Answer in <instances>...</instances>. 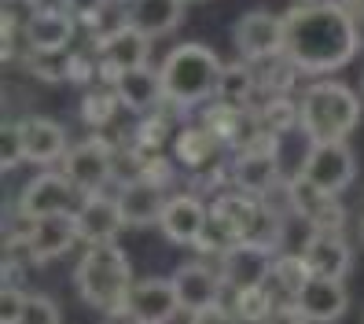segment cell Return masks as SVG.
<instances>
[{
	"label": "cell",
	"mask_w": 364,
	"mask_h": 324,
	"mask_svg": "<svg viewBox=\"0 0 364 324\" xmlns=\"http://www.w3.org/2000/svg\"><path fill=\"white\" fill-rule=\"evenodd\" d=\"M298 177H306L309 184L338 196V192L350 188L353 177H357V155L346 147V140H320V144L313 140L309 155H306V166H302Z\"/></svg>",
	"instance_id": "5"
},
{
	"label": "cell",
	"mask_w": 364,
	"mask_h": 324,
	"mask_svg": "<svg viewBox=\"0 0 364 324\" xmlns=\"http://www.w3.org/2000/svg\"><path fill=\"white\" fill-rule=\"evenodd\" d=\"M74 284H77V295L89 302L92 310L125 313L129 291H133L129 258L118 251V244H89V251L77 258Z\"/></svg>",
	"instance_id": "2"
},
{
	"label": "cell",
	"mask_w": 364,
	"mask_h": 324,
	"mask_svg": "<svg viewBox=\"0 0 364 324\" xmlns=\"http://www.w3.org/2000/svg\"><path fill=\"white\" fill-rule=\"evenodd\" d=\"M218 147H221V140L213 133H206V129H184V133L177 137V159L191 169H203V166L213 162Z\"/></svg>",
	"instance_id": "27"
},
{
	"label": "cell",
	"mask_w": 364,
	"mask_h": 324,
	"mask_svg": "<svg viewBox=\"0 0 364 324\" xmlns=\"http://www.w3.org/2000/svg\"><path fill=\"white\" fill-rule=\"evenodd\" d=\"M184 4H188V0H133L129 23L136 30H144L147 37H162V33L181 26Z\"/></svg>",
	"instance_id": "24"
},
{
	"label": "cell",
	"mask_w": 364,
	"mask_h": 324,
	"mask_svg": "<svg viewBox=\"0 0 364 324\" xmlns=\"http://www.w3.org/2000/svg\"><path fill=\"white\" fill-rule=\"evenodd\" d=\"M118 207H122V218L125 225H159L162 218V210H166V196H162V188L155 181H147V177H136V181H125V188L118 192Z\"/></svg>",
	"instance_id": "20"
},
{
	"label": "cell",
	"mask_w": 364,
	"mask_h": 324,
	"mask_svg": "<svg viewBox=\"0 0 364 324\" xmlns=\"http://www.w3.org/2000/svg\"><path fill=\"white\" fill-rule=\"evenodd\" d=\"M360 236H364V218H360Z\"/></svg>",
	"instance_id": "40"
},
{
	"label": "cell",
	"mask_w": 364,
	"mask_h": 324,
	"mask_svg": "<svg viewBox=\"0 0 364 324\" xmlns=\"http://www.w3.org/2000/svg\"><path fill=\"white\" fill-rule=\"evenodd\" d=\"M136 324H169L181 313V298L173 280H162V276H147L136 280L133 291H129V306H125Z\"/></svg>",
	"instance_id": "11"
},
{
	"label": "cell",
	"mask_w": 364,
	"mask_h": 324,
	"mask_svg": "<svg viewBox=\"0 0 364 324\" xmlns=\"http://www.w3.org/2000/svg\"><path fill=\"white\" fill-rule=\"evenodd\" d=\"M18 133H23V151L30 162H63L67 159V129L52 118H18Z\"/></svg>",
	"instance_id": "17"
},
{
	"label": "cell",
	"mask_w": 364,
	"mask_h": 324,
	"mask_svg": "<svg viewBox=\"0 0 364 324\" xmlns=\"http://www.w3.org/2000/svg\"><path fill=\"white\" fill-rule=\"evenodd\" d=\"M360 122V100L342 81H316L298 103V125L320 140H346Z\"/></svg>",
	"instance_id": "4"
},
{
	"label": "cell",
	"mask_w": 364,
	"mask_h": 324,
	"mask_svg": "<svg viewBox=\"0 0 364 324\" xmlns=\"http://www.w3.org/2000/svg\"><path fill=\"white\" fill-rule=\"evenodd\" d=\"M302 262H306L309 276L342 280L350 273V247L338 232H313L302 247Z\"/></svg>",
	"instance_id": "18"
},
{
	"label": "cell",
	"mask_w": 364,
	"mask_h": 324,
	"mask_svg": "<svg viewBox=\"0 0 364 324\" xmlns=\"http://www.w3.org/2000/svg\"><path fill=\"white\" fill-rule=\"evenodd\" d=\"M232 41L247 59H272L284 56L287 45V23L272 11H247L232 30Z\"/></svg>",
	"instance_id": "7"
},
{
	"label": "cell",
	"mask_w": 364,
	"mask_h": 324,
	"mask_svg": "<svg viewBox=\"0 0 364 324\" xmlns=\"http://www.w3.org/2000/svg\"><path fill=\"white\" fill-rule=\"evenodd\" d=\"M100 67L107 70V78H118L122 70H136V67H147L151 59V37L144 30H136L133 23H125L111 33L100 37Z\"/></svg>",
	"instance_id": "8"
},
{
	"label": "cell",
	"mask_w": 364,
	"mask_h": 324,
	"mask_svg": "<svg viewBox=\"0 0 364 324\" xmlns=\"http://www.w3.org/2000/svg\"><path fill=\"white\" fill-rule=\"evenodd\" d=\"M23 159H26V151H23V133H18V122H4V129H0V166L15 169Z\"/></svg>",
	"instance_id": "32"
},
{
	"label": "cell",
	"mask_w": 364,
	"mask_h": 324,
	"mask_svg": "<svg viewBox=\"0 0 364 324\" xmlns=\"http://www.w3.org/2000/svg\"><path fill=\"white\" fill-rule=\"evenodd\" d=\"M269 266H272V251H269V247H262V244H235V247L225 254L221 276L228 280L235 291H240V288L265 284Z\"/></svg>",
	"instance_id": "21"
},
{
	"label": "cell",
	"mask_w": 364,
	"mask_h": 324,
	"mask_svg": "<svg viewBox=\"0 0 364 324\" xmlns=\"http://www.w3.org/2000/svg\"><path fill=\"white\" fill-rule=\"evenodd\" d=\"M206 218H210V210L196 196H173V199H166L159 229L166 232V240H173V244H196Z\"/></svg>",
	"instance_id": "22"
},
{
	"label": "cell",
	"mask_w": 364,
	"mask_h": 324,
	"mask_svg": "<svg viewBox=\"0 0 364 324\" xmlns=\"http://www.w3.org/2000/svg\"><path fill=\"white\" fill-rule=\"evenodd\" d=\"M118 93H114V85L111 89H96V93H85V100H81V118L89 122L92 129H103L107 122L114 118V111H118Z\"/></svg>",
	"instance_id": "30"
},
{
	"label": "cell",
	"mask_w": 364,
	"mask_h": 324,
	"mask_svg": "<svg viewBox=\"0 0 364 324\" xmlns=\"http://www.w3.org/2000/svg\"><path fill=\"white\" fill-rule=\"evenodd\" d=\"M74 23L77 19L63 8H41L23 30L26 48L30 52H67L74 41Z\"/></svg>",
	"instance_id": "16"
},
{
	"label": "cell",
	"mask_w": 364,
	"mask_h": 324,
	"mask_svg": "<svg viewBox=\"0 0 364 324\" xmlns=\"http://www.w3.org/2000/svg\"><path fill=\"white\" fill-rule=\"evenodd\" d=\"M350 306V295L342 280H328V276H309L294 295V310L302 313L309 324H335Z\"/></svg>",
	"instance_id": "13"
},
{
	"label": "cell",
	"mask_w": 364,
	"mask_h": 324,
	"mask_svg": "<svg viewBox=\"0 0 364 324\" xmlns=\"http://www.w3.org/2000/svg\"><path fill=\"white\" fill-rule=\"evenodd\" d=\"M114 93H118V100H122V107H129V111H147L151 115L155 107H159V100H166V93H162V78H159V70H151V67H136V70H122L114 81Z\"/></svg>",
	"instance_id": "23"
},
{
	"label": "cell",
	"mask_w": 364,
	"mask_h": 324,
	"mask_svg": "<svg viewBox=\"0 0 364 324\" xmlns=\"http://www.w3.org/2000/svg\"><path fill=\"white\" fill-rule=\"evenodd\" d=\"M63 11H70L74 19H81V23H96L100 11L107 8V0H59Z\"/></svg>",
	"instance_id": "35"
},
{
	"label": "cell",
	"mask_w": 364,
	"mask_h": 324,
	"mask_svg": "<svg viewBox=\"0 0 364 324\" xmlns=\"http://www.w3.org/2000/svg\"><path fill=\"white\" fill-rule=\"evenodd\" d=\"M169 280H173V288H177V298H181L184 313H199V310H210V306H221L225 276L218 269H210L203 262H188Z\"/></svg>",
	"instance_id": "14"
},
{
	"label": "cell",
	"mask_w": 364,
	"mask_h": 324,
	"mask_svg": "<svg viewBox=\"0 0 364 324\" xmlns=\"http://www.w3.org/2000/svg\"><path fill=\"white\" fill-rule=\"evenodd\" d=\"M203 129L213 133L221 144H235L250 133V118L243 115V107H232V103H213L206 118H203Z\"/></svg>",
	"instance_id": "26"
},
{
	"label": "cell",
	"mask_w": 364,
	"mask_h": 324,
	"mask_svg": "<svg viewBox=\"0 0 364 324\" xmlns=\"http://www.w3.org/2000/svg\"><path fill=\"white\" fill-rule=\"evenodd\" d=\"M287 23V45L284 56L294 70L309 74H328L338 70L357 56L360 48V30L353 15L342 4H298L284 15Z\"/></svg>",
	"instance_id": "1"
},
{
	"label": "cell",
	"mask_w": 364,
	"mask_h": 324,
	"mask_svg": "<svg viewBox=\"0 0 364 324\" xmlns=\"http://www.w3.org/2000/svg\"><path fill=\"white\" fill-rule=\"evenodd\" d=\"M221 59L213 48L191 41V45H177L162 63V93L169 103L177 107H191L203 103L206 96H218V81H221Z\"/></svg>",
	"instance_id": "3"
},
{
	"label": "cell",
	"mask_w": 364,
	"mask_h": 324,
	"mask_svg": "<svg viewBox=\"0 0 364 324\" xmlns=\"http://www.w3.org/2000/svg\"><path fill=\"white\" fill-rule=\"evenodd\" d=\"M26 298L30 295H23L18 288L0 291V324H18V317H23V310H26Z\"/></svg>",
	"instance_id": "34"
},
{
	"label": "cell",
	"mask_w": 364,
	"mask_h": 324,
	"mask_svg": "<svg viewBox=\"0 0 364 324\" xmlns=\"http://www.w3.org/2000/svg\"><path fill=\"white\" fill-rule=\"evenodd\" d=\"M298 4H324V0H298Z\"/></svg>",
	"instance_id": "38"
},
{
	"label": "cell",
	"mask_w": 364,
	"mask_h": 324,
	"mask_svg": "<svg viewBox=\"0 0 364 324\" xmlns=\"http://www.w3.org/2000/svg\"><path fill=\"white\" fill-rule=\"evenodd\" d=\"M74 56L67 52H30V70L45 81H59V78H74Z\"/></svg>",
	"instance_id": "31"
},
{
	"label": "cell",
	"mask_w": 364,
	"mask_h": 324,
	"mask_svg": "<svg viewBox=\"0 0 364 324\" xmlns=\"http://www.w3.org/2000/svg\"><path fill=\"white\" fill-rule=\"evenodd\" d=\"M262 324H309V320H306L302 313H298L294 306H280V310H272Z\"/></svg>",
	"instance_id": "37"
},
{
	"label": "cell",
	"mask_w": 364,
	"mask_h": 324,
	"mask_svg": "<svg viewBox=\"0 0 364 324\" xmlns=\"http://www.w3.org/2000/svg\"><path fill=\"white\" fill-rule=\"evenodd\" d=\"M74 196H77V188L70 184L67 174H41L23 188V196H18V214H23L26 221L48 218V214H67V210H77Z\"/></svg>",
	"instance_id": "9"
},
{
	"label": "cell",
	"mask_w": 364,
	"mask_h": 324,
	"mask_svg": "<svg viewBox=\"0 0 364 324\" xmlns=\"http://www.w3.org/2000/svg\"><path fill=\"white\" fill-rule=\"evenodd\" d=\"M63 174L70 177V184L77 192L92 196V192H100L114 177V147L103 137H89V140L74 144L67 151V159H63Z\"/></svg>",
	"instance_id": "6"
},
{
	"label": "cell",
	"mask_w": 364,
	"mask_h": 324,
	"mask_svg": "<svg viewBox=\"0 0 364 324\" xmlns=\"http://www.w3.org/2000/svg\"><path fill=\"white\" fill-rule=\"evenodd\" d=\"M74 218H77V232H81L85 244H114L118 229L125 225L118 199L103 196V192L85 196V199L77 203V210H74Z\"/></svg>",
	"instance_id": "15"
},
{
	"label": "cell",
	"mask_w": 364,
	"mask_h": 324,
	"mask_svg": "<svg viewBox=\"0 0 364 324\" xmlns=\"http://www.w3.org/2000/svg\"><path fill=\"white\" fill-rule=\"evenodd\" d=\"M232 181L240 192H250V196H265V192L280 181V159H276L272 144L269 147H247L243 159L235 162L232 169Z\"/></svg>",
	"instance_id": "19"
},
{
	"label": "cell",
	"mask_w": 364,
	"mask_h": 324,
	"mask_svg": "<svg viewBox=\"0 0 364 324\" xmlns=\"http://www.w3.org/2000/svg\"><path fill=\"white\" fill-rule=\"evenodd\" d=\"M191 324H240V317H235L232 310H225V306H210V310L191 313Z\"/></svg>",
	"instance_id": "36"
},
{
	"label": "cell",
	"mask_w": 364,
	"mask_h": 324,
	"mask_svg": "<svg viewBox=\"0 0 364 324\" xmlns=\"http://www.w3.org/2000/svg\"><path fill=\"white\" fill-rule=\"evenodd\" d=\"M309 280V269L302 262V254H284V258H272L269 276H265V291L276 298V306H294V295Z\"/></svg>",
	"instance_id": "25"
},
{
	"label": "cell",
	"mask_w": 364,
	"mask_h": 324,
	"mask_svg": "<svg viewBox=\"0 0 364 324\" xmlns=\"http://www.w3.org/2000/svg\"><path fill=\"white\" fill-rule=\"evenodd\" d=\"M254 74L247 63H228L221 70V81H218V100L221 103H232V107H243L250 96H254Z\"/></svg>",
	"instance_id": "28"
},
{
	"label": "cell",
	"mask_w": 364,
	"mask_h": 324,
	"mask_svg": "<svg viewBox=\"0 0 364 324\" xmlns=\"http://www.w3.org/2000/svg\"><path fill=\"white\" fill-rule=\"evenodd\" d=\"M232 310H235V317L247 320V324H262L272 310H280V306H276V298L265 291V284H254V288H240V291H235Z\"/></svg>",
	"instance_id": "29"
},
{
	"label": "cell",
	"mask_w": 364,
	"mask_h": 324,
	"mask_svg": "<svg viewBox=\"0 0 364 324\" xmlns=\"http://www.w3.org/2000/svg\"><path fill=\"white\" fill-rule=\"evenodd\" d=\"M59 306L48 298V295H30L26 298V310L18 317V324H59Z\"/></svg>",
	"instance_id": "33"
},
{
	"label": "cell",
	"mask_w": 364,
	"mask_h": 324,
	"mask_svg": "<svg viewBox=\"0 0 364 324\" xmlns=\"http://www.w3.org/2000/svg\"><path fill=\"white\" fill-rule=\"evenodd\" d=\"M77 240H81V232H77L74 210L48 214V218H37V221L26 225V251H30L33 262H52V258H63Z\"/></svg>",
	"instance_id": "10"
},
{
	"label": "cell",
	"mask_w": 364,
	"mask_h": 324,
	"mask_svg": "<svg viewBox=\"0 0 364 324\" xmlns=\"http://www.w3.org/2000/svg\"><path fill=\"white\" fill-rule=\"evenodd\" d=\"M360 324H364V302H360Z\"/></svg>",
	"instance_id": "39"
},
{
	"label": "cell",
	"mask_w": 364,
	"mask_h": 324,
	"mask_svg": "<svg viewBox=\"0 0 364 324\" xmlns=\"http://www.w3.org/2000/svg\"><path fill=\"white\" fill-rule=\"evenodd\" d=\"M287 196H291V207L302 221L313 225V232H338L342 229V207H338V196L335 192H324L309 184L306 177H291L287 184Z\"/></svg>",
	"instance_id": "12"
}]
</instances>
